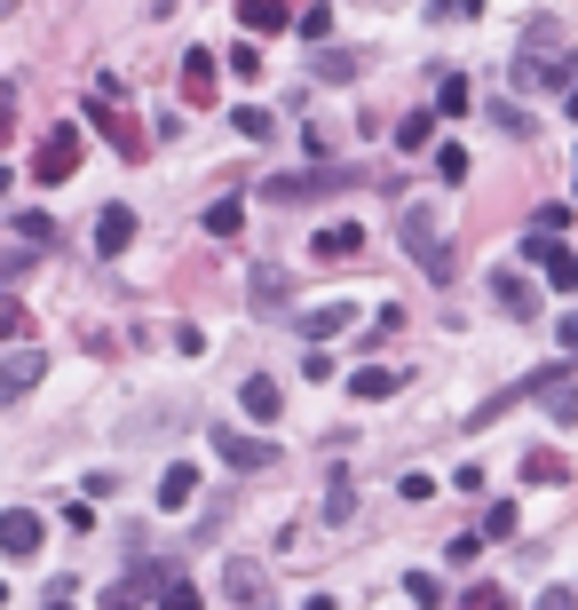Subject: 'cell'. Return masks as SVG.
<instances>
[{"instance_id": "1", "label": "cell", "mask_w": 578, "mask_h": 610, "mask_svg": "<svg viewBox=\"0 0 578 610\" xmlns=\"http://www.w3.org/2000/svg\"><path fill=\"white\" fill-rule=\"evenodd\" d=\"M570 80H578V56H570V32L555 24V16H531L523 24V48H516V88L523 95H570Z\"/></svg>"}, {"instance_id": "2", "label": "cell", "mask_w": 578, "mask_h": 610, "mask_svg": "<svg viewBox=\"0 0 578 610\" xmlns=\"http://www.w3.org/2000/svg\"><path fill=\"white\" fill-rule=\"evenodd\" d=\"M88 127H104L119 159H151V135H143V119H135V104H127L119 80H95L88 88Z\"/></svg>"}, {"instance_id": "3", "label": "cell", "mask_w": 578, "mask_h": 610, "mask_svg": "<svg viewBox=\"0 0 578 610\" xmlns=\"http://www.w3.org/2000/svg\"><path fill=\"white\" fill-rule=\"evenodd\" d=\"M365 183V166H301V175H269L262 198L269 207H317V198H342Z\"/></svg>"}, {"instance_id": "4", "label": "cell", "mask_w": 578, "mask_h": 610, "mask_svg": "<svg viewBox=\"0 0 578 610\" xmlns=\"http://www.w3.org/2000/svg\"><path fill=\"white\" fill-rule=\"evenodd\" d=\"M396 239H404V254H413V262L428 269L436 286H452V278H460V262H452V239H444V222H436L428 207H404V215H396Z\"/></svg>"}, {"instance_id": "5", "label": "cell", "mask_w": 578, "mask_h": 610, "mask_svg": "<svg viewBox=\"0 0 578 610\" xmlns=\"http://www.w3.org/2000/svg\"><path fill=\"white\" fill-rule=\"evenodd\" d=\"M80 159H88V151H80V127L63 119V127H48V143L32 151V183H48V191H56V183H72V175H80Z\"/></svg>"}, {"instance_id": "6", "label": "cell", "mask_w": 578, "mask_h": 610, "mask_svg": "<svg viewBox=\"0 0 578 610\" xmlns=\"http://www.w3.org/2000/svg\"><path fill=\"white\" fill-rule=\"evenodd\" d=\"M48 381V349H9V357H0V396H32V389H41Z\"/></svg>"}, {"instance_id": "7", "label": "cell", "mask_w": 578, "mask_h": 610, "mask_svg": "<svg viewBox=\"0 0 578 610\" xmlns=\"http://www.w3.org/2000/svg\"><path fill=\"white\" fill-rule=\"evenodd\" d=\"M41 539H48V523L32 516V507H9V516H0V555H9V563L41 555Z\"/></svg>"}, {"instance_id": "8", "label": "cell", "mask_w": 578, "mask_h": 610, "mask_svg": "<svg viewBox=\"0 0 578 610\" xmlns=\"http://www.w3.org/2000/svg\"><path fill=\"white\" fill-rule=\"evenodd\" d=\"M523 254H531L539 269H547V278H555L563 294H578V254H570L563 239H547V230H531V239H523Z\"/></svg>"}, {"instance_id": "9", "label": "cell", "mask_w": 578, "mask_h": 610, "mask_svg": "<svg viewBox=\"0 0 578 610\" xmlns=\"http://www.w3.org/2000/svg\"><path fill=\"white\" fill-rule=\"evenodd\" d=\"M215 452L230 468H278V445L269 436H238V428H215Z\"/></svg>"}, {"instance_id": "10", "label": "cell", "mask_w": 578, "mask_h": 610, "mask_svg": "<svg viewBox=\"0 0 578 610\" xmlns=\"http://www.w3.org/2000/svg\"><path fill=\"white\" fill-rule=\"evenodd\" d=\"M531 396L547 404V421H555V428H570V421H578V381H570V372H539Z\"/></svg>"}, {"instance_id": "11", "label": "cell", "mask_w": 578, "mask_h": 610, "mask_svg": "<svg viewBox=\"0 0 578 610\" xmlns=\"http://www.w3.org/2000/svg\"><path fill=\"white\" fill-rule=\"evenodd\" d=\"M492 301L507 318H539V286L523 278V269H492Z\"/></svg>"}, {"instance_id": "12", "label": "cell", "mask_w": 578, "mask_h": 610, "mask_svg": "<svg viewBox=\"0 0 578 610\" xmlns=\"http://www.w3.org/2000/svg\"><path fill=\"white\" fill-rule=\"evenodd\" d=\"M215 72H222L215 48H190V56H183V104L207 112V104H215Z\"/></svg>"}, {"instance_id": "13", "label": "cell", "mask_w": 578, "mask_h": 610, "mask_svg": "<svg viewBox=\"0 0 578 610\" xmlns=\"http://www.w3.org/2000/svg\"><path fill=\"white\" fill-rule=\"evenodd\" d=\"M310 254H317V262H349V254H365V222H325L317 239H310Z\"/></svg>"}, {"instance_id": "14", "label": "cell", "mask_w": 578, "mask_h": 610, "mask_svg": "<svg viewBox=\"0 0 578 610\" xmlns=\"http://www.w3.org/2000/svg\"><path fill=\"white\" fill-rule=\"evenodd\" d=\"M342 325H357V301H317V310H301V342H333Z\"/></svg>"}, {"instance_id": "15", "label": "cell", "mask_w": 578, "mask_h": 610, "mask_svg": "<svg viewBox=\"0 0 578 610\" xmlns=\"http://www.w3.org/2000/svg\"><path fill=\"white\" fill-rule=\"evenodd\" d=\"M135 246V207H104V215H95V254H127Z\"/></svg>"}, {"instance_id": "16", "label": "cell", "mask_w": 578, "mask_h": 610, "mask_svg": "<svg viewBox=\"0 0 578 610\" xmlns=\"http://www.w3.org/2000/svg\"><path fill=\"white\" fill-rule=\"evenodd\" d=\"M238 413H246V421H278V413H286V389L269 381V372H254V381L238 389Z\"/></svg>"}, {"instance_id": "17", "label": "cell", "mask_w": 578, "mask_h": 610, "mask_svg": "<svg viewBox=\"0 0 578 610\" xmlns=\"http://www.w3.org/2000/svg\"><path fill=\"white\" fill-rule=\"evenodd\" d=\"M293 0H238V24H246V32H293Z\"/></svg>"}, {"instance_id": "18", "label": "cell", "mask_w": 578, "mask_h": 610, "mask_svg": "<svg viewBox=\"0 0 578 610\" xmlns=\"http://www.w3.org/2000/svg\"><path fill=\"white\" fill-rule=\"evenodd\" d=\"M396 389H404L396 365H357V372H349V396H357V404H381V396H396Z\"/></svg>"}, {"instance_id": "19", "label": "cell", "mask_w": 578, "mask_h": 610, "mask_svg": "<svg viewBox=\"0 0 578 610\" xmlns=\"http://www.w3.org/2000/svg\"><path fill=\"white\" fill-rule=\"evenodd\" d=\"M222 587H230V602H246V610H278V602L262 595V563H230Z\"/></svg>"}, {"instance_id": "20", "label": "cell", "mask_w": 578, "mask_h": 610, "mask_svg": "<svg viewBox=\"0 0 578 610\" xmlns=\"http://www.w3.org/2000/svg\"><path fill=\"white\" fill-rule=\"evenodd\" d=\"M159 587V571H127V579H112L104 595H95V602H104V610H135V602H143Z\"/></svg>"}, {"instance_id": "21", "label": "cell", "mask_w": 578, "mask_h": 610, "mask_svg": "<svg viewBox=\"0 0 578 610\" xmlns=\"http://www.w3.org/2000/svg\"><path fill=\"white\" fill-rule=\"evenodd\" d=\"M325 516H333V523H349V516H357V476H349V468H333V484H325Z\"/></svg>"}, {"instance_id": "22", "label": "cell", "mask_w": 578, "mask_h": 610, "mask_svg": "<svg viewBox=\"0 0 578 610\" xmlns=\"http://www.w3.org/2000/svg\"><path fill=\"white\" fill-rule=\"evenodd\" d=\"M207 230H215V239H238V230H246V198H215V207H207Z\"/></svg>"}, {"instance_id": "23", "label": "cell", "mask_w": 578, "mask_h": 610, "mask_svg": "<svg viewBox=\"0 0 578 610\" xmlns=\"http://www.w3.org/2000/svg\"><path fill=\"white\" fill-rule=\"evenodd\" d=\"M357 72H365L357 48H317V80H357Z\"/></svg>"}, {"instance_id": "24", "label": "cell", "mask_w": 578, "mask_h": 610, "mask_svg": "<svg viewBox=\"0 0 578 610\" xmlns=\"http://www.w3.org/2000/svg\"><path fill=\"white\" fill-rule=\"evenodd\" d=\"M563 476H570L563 452H523V484H563Z\"/></svg>"}, {"instance_id": "25", "label": "cell", "mask_w": 578, "mask_h": 610, "mask_svg": "<svg viewBox=\"0 0 578 610\" xmlns=\"http://www.w3.org/2000/svg\"><path fill=\"white\" fill-rule=\"evenodd\" d=\"M190 492H198V476H190V468L175 460V468L159 476V507H190Z\"/></svg>"}, {"instance_id": "26", "label": "cell", "mask_w": 578, "mask_h": 610, "mask_svg": "<svg viewBox=\"0 0 578 610\" xmlns=\"http://www.w3.org/2000/svg\"><path fill=\"white\" fill-rule=\"evenodd\" d=\"M0 342H32V310L16 294H0Z\"/></svg>"}, {"instance_id": "27", "label": "cell", "mask_w": 578, "mask_h": 610, "mask_svg": "<svg viewBox=\"0 0 578 610\" xmlns=\"http://www.w3.org/2000/svg\"><path fill=\"white\" fill-rule=\"evenodd\" d=\"M293 32H301V41H317V48H325V41H333V9H325V0H310V9L293 16Z\"/></svg>"}, {"instance_id": "28", "label": "cell", "mask_w": 578, "mask_h": 610, "mask_svg": "<svg viewBox=\"0 0 578 610\" xmlns=\"http://www.w3.org/2000/svg\"><path fill=\"white\" fill-rule=\"evenodd\" d=\"M32 254H48V246H32L24 230H9V239H0V269H9V278H16V269H32Z\"/></svg>"}, {"instance_id": "29", "label": "cell", "mask_w": 578, "mask_h": 610, "mask_svg": "<svg viewBox=\"0 0 578 610\" xmlns=\"http://www.w3.org/2000/svg\"><path fill=\"white\" fill-rule=\"evenodd\" d=\"M159 610H207V595L190 579H159Z\"/></svg>"}, {"instance_id": "30", "label": "cell", "mask_w": 578, "mask_h": 610, "mask_svg": "<svg viewBox=\"0 0 578 610\" xmlns=\"http://www.w3.org/2000/svg\"><path fill=\"white\" fill-rule=\"evenodd\" d=\"M404 595H413L420 610H436V602H452V595H444V579H428V571H404Z\"/></svg>"}, {"instance_id": "31", "label": "cell", "mask_w": 578, "mask_h": 610, "mask_svg": "<svg viewBox=\"0 0 578 610\" xmlns=\"http://www.w3.org/2000/svg\"><path fill=\"white\" fill-rule=\"evenodd\" d=\"M254 301L262 310H286V269H254Z\"/></svg>"}, {"instance_id": "32", "label": "cell", "mask_w": 578, "mask_h": 610, "mask_svg": "<svg viewBox=\"0 0 578 610\" xmlns=\"http://www.w3.org/2000/svg\"><path fill=\"white\" fill-rule=\"evenodd\" d=\"M475 104V95H467V80H436V112H444V119H460Z\"/></svg>"}, {"instance_id": "33", "label": "cell", "mask_w": 578, "mask_h": 610, "mask_svg": "<svg viewBox=\"0 0 578 610\" xmlns=\"http://www.w3.org/2000/svg\"><path fill=\"white\" fill-rule=\"evenodd\" d=\"M396 151H428V112H404L396 119Z\"/></svg>"}, {"instance_id": "34", "label": "cell", "mask_w": 578, "mask_h": 610, "mask_svg": "<svg viewBox=\"0 0 578 610\" xmlns=\"http://www.w3.org/2000/svg\"><path fill=\"white\" fill-rule=\"evenodd\" d=\"M238 135H246V143H269V135H278V119H269L262 104H246V112H238Z\"/></svg>"}, {"instance_id": "35", "label": "cell", "mask_w": 578, "mask_h": 610, "mask_svg": "<svg viewBox=\"0 0 578 610\" xmlns=\"http://www.w3.org/2000/svg\"><path fill=\"white\" fill-rule=\"evenodd\" d=\"M516 523H523V507H516V499H492V516H484V531H492V539H507V531H516Z\"/></svg>"}, {"instance_id": "36", "label": "cell", "mask_w": 578, "mask_h": 610, "mask_svg": "<svg viewBox=\"0 0 578 610\" xmlns=\"http://www.w3.org/2000/svg\"><path fill=\"white\" fill-rule=\"evenodd\" d=\"M436 175H444V183H467V151L444 143V151H436Z\"/></svg>"}, {"instance_id": "37", "label": "cell", "mask_w": 578, "mask_h": 610, "mask_svg": "<svg viewBox=\"0 0 578 610\" xmlns=\"http://www.w3.org/2000/svg\"><path fill=\"white\" fill-rule=\"evenodd\" d=\"M460 610H507V587H467Z\"/></svg>"}, {"instance_id": "38", "label": "cell", "mask_w": 578, "mask_h": 610, "mask_svg": "<svg viewBox=\"0 0 578 610\" xmlns=\"http://www.w3.org/2000/svg\"><path fill=\"white\" fill-rule=\"evenodd\" d=\"M230 72H238V80H254V72H262V48H254V41H238V48H230Z\"/></svg>"}, {"instance_id": "39", "label": "cell", "mask_w": 578, "mask_h": 610, "mask_svg": "<svg viewBox=\"0 0 578 610\" xmlns=\"http://www.w3.org/2000/svg\"><path fill=\"white\" fill-rule=\"evenodd\" d=\"M531 230H547V239H563V230H570V207H539V215H531Z\"/></svg>"}, {"instance_id": "40", "label": "cell", "mask_w": 578, "mask_h": 610, "mask_svg": "<svg viewBox=\"0 0 578 610\" xmlns=\"http://www.w3.org/2000/svg\"><path fill=\"white\" fill-rule=\"evenodd\" d=\"M484 0H428V24H444V16H475Z\"/></svg>"}, {"instance_id": "41", "label": "cell", "mask_w": 578, "mask_h": 610, "mask_svg": "<svg viewBox=\"0 0 578 610\" xmlns=\"http://www.w3.org/2000/svg\"><path fill=\"white\" fill-rule=\"evenodd\" d=\"M9 135H16V95L0 88V151H9Z\"/></svg>"}, {"instance_id": "42", "label": "cell", "mask_w": 578, "mask_h": 610, "mask_svg": "<svg viewBox=\"0 0 578 610\" xmlns=\"http://www.w3.org/2000/svg\"><path fill=\"white\" fill-rule=\"evenodd\" d=\"M531 610H578V595H570V587H555V595H539Z\"/></svg>"}, {"instance_id": "43", "label": "cell", "mask_w": 578, "mask_h": 610, "mask_svg": "<svg viewBox=\"0 0 578 610\" xmlns=\"http://www.w3.org/2000/svg\"><path fill=\"white\" fill-rule=\"evenodd\" d=\"M555 342H563V349H570V357H578V310H570V318H563V325H555Z\"/></svg>"}, {"instance_id": "44", "label": "cell", "mask_w": 578, "mask_h": 610, "mask_svg": "<svg viewBox=\"0 0 578 610\" xmlns=\"http://www.w3.org/2000/svg\"><path fill=\"white\" fill-rule=\"evenodd\" d=\"M63 595H72V587H48V610H72V602H63Z\"/></svg>"}, {"instance_id": "45", "label": "cell", "mask_w": 578, "mask_h": 610, "mask_svg": "<svg viewBox=\"0 0 578 610\" xmlns=\"http://www.w3.org/2000/svg\"><path fill=\"white\" fill-rule=\"evenodd\" d=\"M563 112H570V119H578V80H570V95H563Z\"/></svg>"}, {"instance_id": "46", "label": "cell", "mask_w": 578, "mask_h": 610, "mask_svg": "<svg viewBox=\"0 0 578 610\" xmlns=\"http://www.w3.org/2000/svg\"><path fill=\"white\" fill-rule=\"evenodd\" d=\"M0 198H9V166H0Z\"/></svg>"}, {"instance_id": "47", "label": "cell", "mask_w": 578, "mask_h": 610, "mask_svg": "<svg viewBox=\"0 0 578 610\" xmlns=\"http://www.w3.org/2000/svg\"><path fill=\"white\" fill-rule=\"evenodd\" d=\"M0 602H9V587H0Z\"/></svg>"}]
</instances>
